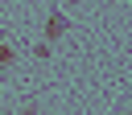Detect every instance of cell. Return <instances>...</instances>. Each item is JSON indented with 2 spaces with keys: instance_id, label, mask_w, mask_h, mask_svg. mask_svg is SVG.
I'll return each mask as SVG.
<instances>
[{
  "instance_id": "6da1fadb",
  "label": "cell",
  "mask_w": 132,
  "mask_h": 115,
  "mask_svg": "<svg viewBox=\"0 0 132 115\" xmlns=\"http://www.w3.org/2000/svg\"><path fill=\"white\" fill-rule=\"evenodd\" d=\"M45 33H50V37H62V33H66V16H50V21H45Z\"/></svg>"
},
{
  "instance_id": "7a4b0ae2",
  "label": "cell",
  "mask_w": 132,
  "mask_h": 115,
  "mask_svg": "<svg viewBox=\"0 0 132 115\" xmlns=\"http://www.w3.org/2000/svg\"><path fill=\"white\" fill-rule=\"evenodd\" d=\"M16 62V53H12V45H0V66H12Z\"/></svg>"
},
{
  "instance_id": "3957f363",
  "label": "cell",
  "mask_w": 132,
  "mask_h": 115,
  "mask_svg": "<svg viewBox=\"0 0 132 115\" xmlns=\"http://www.w3.org/2000/svg\"><path fill=\"white\" fill-rule=\"evenodd\" d=\"M16 115H37V111H33V107H21V111H16Z\"/></svg>"
}]
</instances>
